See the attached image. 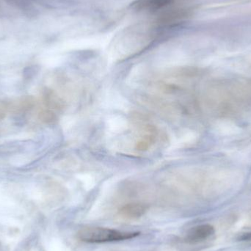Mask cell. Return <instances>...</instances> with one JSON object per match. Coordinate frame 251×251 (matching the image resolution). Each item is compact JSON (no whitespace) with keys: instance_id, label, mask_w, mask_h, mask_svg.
<instances>
[{"instance_id":"4","label":"cell","mask_w":251,"mask_h":251,"mask_svg":"<svg viewBox=\"0 0 251 251\" xmlns=\"http://www.w3.org/2000/svg\"><path fill=\"white\" fill-rule=\"evenodd\" d=\"M146 209L143 205L140 203H128L121 208L119 215L122 218L126 220H136L143 216Z\"/></svg>"},{"instance_id":"5","label":"cell","mask_w":251,"mask_h":251,"mask_svg":"<svg viewBox=\"0 0 251 251\" xmlns=\"http://www.w3.org/2000/svg\"><path fill=\"white\" fill-rule=\"evenodd\" d=\"M240 240H243V241H251V232L243 234V235H242L241 237H240Z\"/></svg>"},{"instance_id":"2","label":"cell","mask_w":251,"mask_h":251,"mask_svg":"<svg viewBox=\"0 0 251 251\" xmlns=\"http://www.w3.org/2000/svg\"><path fill=\"white\" fill-rule=\"evenodd\" d=\"M174 0H135L130 4L137 13H155L172 4Z\"/></svg>"},{"instance_id":"1","label":"cell","mask_w":251,"mask_h":251,"mask_svg":"<svg viewBox=\"0 0 251 251\" xmlns=\"http://www.w3.org/2000/svg\"><path fill=\"white\" fill-rule=\"evenodd\" d=\"M140 234V232H124L111 228L94 227L80 230L78 232V238L85 243H104L130 240Z\"/></svg>"},{"instance_id":"3","label":"cell","mask_w":251,"mask_h":251,"mask_svg":"<svg viewBox=\"0 0 251 251\" xmlns=\"http://www.w3.org/2000/svg\"><path fill=\"white\" fill-rule=\"evenodd\" d=\"M215 228L209 224L197 226L189 230L185 237V241L190 244L204 241L215 234Z\"/></svg>"}]
</instances>
